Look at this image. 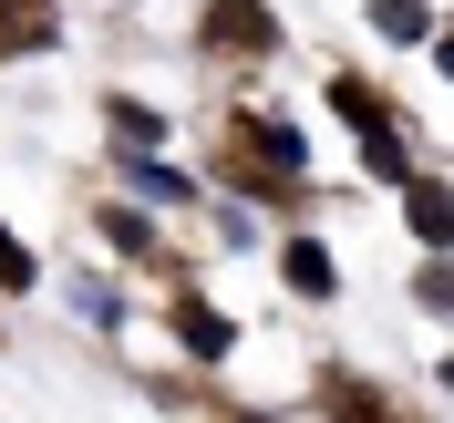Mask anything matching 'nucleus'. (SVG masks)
Instances as JSON below:
<instances>
[{
	"instance_id": "obj_1",
	"label": "nucleus",
	"mask_w": 454,
	"mask_h": 423,
	"mask_svg": "<svg viewBox=\"0 0 454 423\" xmlns=\"http://www.w3.org/2000/svg\"><path fill=\"white\" fill-rule=\"evenodd\" d=\"M207 42H227V52H279V21L258 0H207Z\"/></svg>"
},
{
	"instance_id": "obj_2",
	"label": "nucleus",
	"mask_w": 454,
	"mask_h": 423,
	"mask_svg": "<svg viewBox=\"0 0 454 423\" xmlns=\"http://www.w3.org/2000/svg\"><path fill=\"white\" fill-rule=\"evenodd\" d=\"M62 21H52V0H0V62H21V52H52Z\"/></svg>"
},
{
	"instance_id": "obj_3",
	"label": "nucleus",
	"mask_w": 454,
	"mask_h": 423,
	"mask_svg": "<svg viewBox=\"0 0 454 423\" xmlns=\"http://www.w3.org/2000/svg\"><path fill=\"white\" fill-rule=\"evenodd\" d=\"M114 145H124V155H155V145H166V114H155V104H135V93H114Z\"/></svg>"
},
{
	"instance_id": "obj_4",
	"label": "nucleus",
	"mask_w": 454,
	"mask_h": 423,
	"mask_svg": "<svg viewBox=\"0 0 454 423\" xmlns=\"http://www.w3.org/2000/svg\"><path fill=\"white\" fill-rule=\"evenodd\" d=\"M331 104L351 114V124H362V135H403V114L382 104V93H372V83H351V73H340V83H331Z\"/></svg>"
},
{
	"instance_id": "obj_5",
	"label": "nucleus",
	"mask_w": 454,
	"mask_h": 423,
	"mask_svg": "<svg viewBox=\"0 0 454 423\" xmlns=\"http://www.w3.org/2000/svg\"><path fill=\"white\" fill-rule=\"evenodd\" d=\"M403 186H413V238H424V248H444V238H454V207H444V186H434V176H403Z\"/></svg>"
},
{
	"instance_id": "obj_6",
	"label": "nucleus",
	"mask_w": 454,
	"mask_h": 423,
	"mask_svg": "<svg viewBox=\"0 0 454 423\" xmlns=\"http://www.w3.org/2000/svg\"><path fill=\"white\" fill-rule=\"evenodd\" d=\"M176 341H186L197 362H227V341H238V331H227L217 310H197V300H186V310H176Z\"/></svg>"
},
{
	"instance_id": "obj_7",
	"label": "nucleus",
	"mask_w": 454,
	"mask_h": 423,
	"mask_svg": "<svg viewBox=\"0 0 454 423\" xmlns=\"http://www.w3.org/2000/svg\"><path fill=\"white\" fill-rule=\"evenodd\" d=\"M289 289H310V300H331V248H320V238H289Z\"/></svg>"
},
{
	"instance_id": "obj_8",
	"label": "nucleus",
	"mask_w": 454,
	"mask_h": 423,
	"mask_svg": "<svg viewBox=\"0 0 454 423\" xmlns=\"http://www.w3.org/2000/svg\"><path fill=\"white\" fill-rule=\"evenodd\" d=\"M372 31H382V42H424L434 11H424V0H372Z\"/></svg>"
},
{
	"instance_id": "obj_9",
	"label": "nucleus",
	"mask_w": 454,
	"mask_h": 423,
	"mask_svg": "<svg viewBox=\"0 0 454 423\" xmlns=\"http://www.w3.org/2000/svg\"><path fill=\"white\" fill-rule=\"evenodd\" d=\"M362 166L382 176V186H403V176H413V155H403V135H362Z\"/></svg>"
},
{
	"instance_id": "obj_10",
	"label": "nucleus",
	"mask_w": 454,
	"mask_h": 423,
	"mask_svg": "<svg viewBox=\"0 0 454 423\" xmlns=\"http://www.w3.org/2000/svg\"><path fill=\"white\" fill-rule=\"evenodd\" d=\"M320 403H331V423H393V413H382V403H372V393H351V382H331V393H320Z\"/></svg>"
},
{
	"instance_id": "obj_11",
	"label": "nucleus",
	"mask_w": 454,
	"mask_h": 423,
	"mask_svg": "<svg viewBox=\"0 0 454 423\" xmlns=\"http://www.w3.org/2000/svg\"><path fill=\"white\" fill-rule=\"evenodd\" d=\"M104 238H114V248H124V258H135V248H155V227H145L135 207H114V217H104Z\"/></svg>"
},
{
	"instance_id": "obj_12",
	"label": "nucleus",
	"mask_w": 454,
	"mask_h": 423,
	"mask_svg": "<svg viewBox=\"0 0 454 423\" xmlns=\"http://www.w3.org/2000/svg\"><path fill=\"white\" fill-rule=\"evenodd\" d=\"M31 279H42V269H31V248L11 238V227H0V289H31Z\"/></svg>"
}]
</instances>
